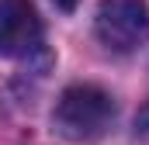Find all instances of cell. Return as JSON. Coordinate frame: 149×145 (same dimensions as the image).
Wrapping results in <instances>:
<instances>
[{"label": "cell", "mask_w": 149, "mask_h": 145, "mask_svg": "<svg viewBox=\"0 0 149 145\" xmlns=\"http://www.w3.org/2000/svg\"><path fill=\"white\" fill-rule=\"evenodd\" d=\"M114 121V97L94 83H73L59 93L52 124L70 142H94Z\"/></svg>", "instance_id": "cell-1"}, {"label": "cell", "mask_w": 149, "mask_h": 145, "mask_svg": "<svg viewBox=\"0 0 149 145\" xmlns=\"http://www.w3.org/2000/svg\"><path fill=\"white\" fill-rule=\"evenodd\" d=\"M94 31L111 52H135L149 41V3L146 0H101L94 14Z\"/></svg>", "instance_id": "cell-2"}, {"label": "cell", "mask_w": 149, "mask_h": 145, "mask_svg": "<svg viewBox=\"0 0 149 145\" xmlns=\"http://www.w3.org/2000/svg\"><path fill=\"white\" fill-rule=\"evenodd\" d=\"M42 52V17L31 0H0V55L31 59Z\"/></svg>", "instance_id": "cell-3"}, {"label": "cell", "mask_w": 149, "mask_h": 145, "mask_svg": "<svg viewBox=\"0 0 149 145\" xmlns=\"http://www.w3.org/2000/svg\"><path fill=\"white\" fill-rule=\"evenodd\" d=\"M135 135L149 142V104H142V110L135 114Z\"/></svg>", "instance_id": "cell-4"}, {"label": "cell", "mask_w": 149, "mask_h": 145, "mask_svg": "<svg viewBox=\"0 0 149 145\" xmlns=\"http://www.w3.org/2000/svg\"><path fill=\"white\" fill-rule=\"evenodd\" d=\"M52 3H56L59 10H73V7H76V0H52Z\"/></svg>", "instance_id": "cell-5"}]
</instances>
